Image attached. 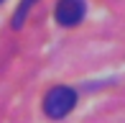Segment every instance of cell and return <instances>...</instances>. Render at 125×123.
<instances>
[{"label": "cell", "instance_id": "cell-1", "mask_svg": "<svg viewBox=\"0 0 125 123\" xmlns=\"http://www.w3.org/2000/svg\"><path fill=\"white\" fill-rule=\"evenodd\" d=\"M77 103H79V95H77L74 87L54 85L43 95V113H46L51 121H59V118H64V115H69L72 110L77 108Z\"/></svg>", "mask_w": 125, "mask_h": 123}, {"label": "cell", "instance_id": "cell-2", "mask_svg": "<svg viewBox=\"0 0 125 123\" xmlns=\"http://www.w3.org/2000/svg\"><path fill=\"white\" fill-rule=\"evenodd\" d=\"M84 13H87V3H84V0H59L56 8H54L56 23L64 26V28L77 26L79 21L84 18Z\"/></svg>", "mask_w": 125, "mask_h": 123}, {"label": "cell", "instance_id": "cell-3", "mask_svg": "<svg viewBox=\"0 0 125 123\" xmlns=\"http://www.w3.org/2000/svg\"><path fill=\"white\" fill-rule=\"evenodd\" d=\"M33 5H36V0H21V3H18V8H15L13 18H10V26H13V31H18L21 26L26 23V18H28V13H31Z\"/></svg>", "mask_w": 125, "mask_h": 123}, {"label": "cell", "instance_id": "cell-4", "mask_svg": "<svg viewBox=\"0 0 125 123\" xmlns=\"http://www.w3.org/2000/svg\"><path fill=\"white\" fill-rule=\"evenodd\" d=\"M0 3H3V0H0Z\"/></svg>", "mask_w": 125, "mask_h": 123}]
</instances>
